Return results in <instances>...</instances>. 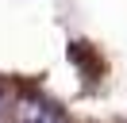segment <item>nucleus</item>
Wrapping results in <instances>:
<instances>
[{
    "label": "nucleus",
    "mask_w": 127,
    "mask_h": 123,
    "mask_svg": "<svg viewBox=\"0 0 127 123\" xmlns=\"http://www.w3.org/2000/svg\"><path fill=\"white\" fill-rule=\"evenodd\" d=\"M19 123H62V115L42 100H19Z\"/></svg>",
    "instance_id": "1"
}]
</instances>
